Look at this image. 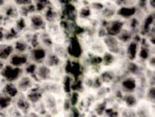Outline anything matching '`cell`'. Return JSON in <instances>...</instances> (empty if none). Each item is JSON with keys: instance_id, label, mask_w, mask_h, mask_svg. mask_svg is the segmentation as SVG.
I'll list each match as a JSON object with an SVG mask.
<instances>
[{"instance_id": "6da1fadb", "label": "cell", "mask_w": 155, "mask_h": 117, "mask_svg": "<svg viewBox=\"0 0 155 117\" xmlns=\"http://www.w3.org/2000/svg\"><path fill=\"white\" fill-rule=\"evenodd\" d=\"M28 28L34 32H41L46 29L47 21L43 15L35 12L27 17Z\"/></svg>"}, {"instance_id": "7a4b0ae2", "label": "cell", "mask_w": 155, "mask_h": 117, "mask_svg": "<svg viewBox=\"0 0 155 117\" xmlns=\"http://www.w3.org/2000/svg\"><path fill=\"white\" fill-rule=\"evenodd\" d=\"M0 74L2 76L6 81L9 83L17 82V81L24 74L22 68H18L11 65L10 64L6 65L4 67Z\"/></svg>"}, {"instance_id": "3957f363", "label": "cell", "mask_w": 155, "mask_h": 117, "mask_svg": "<svg viewBox=\"0 0 155 117\" xmlns=\"http://www.w3.org/2000/svg\"><path fill=\"white\" fill-rule=\"evenodd\" d=\"M137 8L135 5L134 6H121L117 8L116 17L127 21L132 17H135Z\"/></svg>"}, {"instance_id": "277c9868", "label": "cell", "mask_w": 155, "mask_h": 117, "mask_svg": "<svg viewBox=\"0 0 155 117\" xmlns=\"http://www.w3.org/2000/svg\"><path fill=\"white\" fill-rule=\"evenodd\" d=\"M17 87L21 94H26L35 85V80L31 76L24 74L17 81Z\"/></svg>"}, {"instance_id": "5b68a950", "label": "cell", "mask_w": 155, "mask_h": 117, "mask_svg": "<svg viewBox=\"0 0 155 117\" xmlns=\"http://www.w3.org/2000/svg\"><path fill=\"white\" fill-rule=\"evenodd\" d=\"M67 50L68 55L72 57H74V58H78L82 54L81 44L75 37H72L69 40L68 45H67Z\"/></svg>"}, {"instance_id": "8992f818", "label": "cell", "mask_w": 155, "mask_h": 117, "mask_svg": "<svg viewBox=\"0 0 155 117\" xmlns=\"http://www.w3.org/2000/svg\"><path fill=\"white\" fill-rule=\"evenodd\" d=\"M29 60V56L25 53H17L16 54L13 53L8 60L9 61V64L12 66L21 68L28 63Z\"/></svg>"}, {"instance_id": "52a82bcc", "label": "cell", "mask_w": 155, "mask_h": 117, "mask_svg": "<svg viewBox=\"0 0 155 117\" xmlns=\"http://www.w3.org/2000/svg\"><path fill=\"white\" fill-rule=\"evenodd\" d=\"M15 52L12 44L0 45V59L3 61L8 60Z\"/></svg>"}, {"instance_id": "ba28073f", "label": "cell", "mask_w": 155, "mask_h": 117, "mask_svg": "<svg viewBox=\"0 0 155 117\" xmlns=\"http://www.w3.org/2000/svg\"><path fill=\"white\" fill-rule=\"evenodd\" d=\"M137 82L133 78H127L122 80L121 86L124 92L127 94H132L137 88Z\"/></svg>"}, {"instance_id": "9c48e42d", "label": "cell", "mask_w": 155, "mask_h": 117, "mask_svg": "<svg viewBox=\"0 0 155 117\" xmlns=\"http://www.w3.org/2000/svg\"><path fill=\"white\" fill-rule=\"evenodd\" d=\"M2 93L4 94H5L6 96H9V98H15L19 95V91L18 90L17 85L14 84L13 83L9 82L5 85L2 90Z\"/></svg>"}, {"instance_id": "30bf717a", "label": "cell", "mask_w": 155, "mask_h": 117, "mask_svg": "<svg viewBox=\"0 0 155 117\" xmlns=\"http://www.w3.org/2000/svg\"><path fill=\"white\" fill-rule=\"evenodd\" d=\"M13 2L18 7L32 5L34 2L33 0H13Z\"/></svg>"}, {"instance_id": "8fae6325", "label": "cell", "mask_w": 155, "mask_h": 117, "mask_svg": "<svg viewBox=\"0 0 155 117\" xmlns=\"http://www.w3.org/2000/svg\"><path fill=\"white\" fill-rule=\"evenodd\" d=\"M148 5L150 7V9L152 12L154 11V7H155V0H147Z\"/></svg>"}, {"instance_id": "7c38bea8", "label": "cell", "mask_w": 155, "mask_h": 117, "mask_svg": "<svg viewBox=\"0 0 155 117\" xmlns=\"http://www.w3.org/2000/svg\"><path fill=\"white\" fill-rule=\"evenodd\" d=\"M5 61H3L2 60H1L0 59V73H1V71H2V69L4 68V67H5Z\"/></svg>"}, {"instance_id": "4fadbf2b", "label": "cell", "mask_w": 155, "mask_h": 117, "mask_svg": "<svg viewBox=\"0 0 155 117\" xmlns=\"http://www.w3.org/2000/svg\"><path fill=\"white\" fill-rule=\"evenodd\" d=\"M5 3H6L5 0H0V9H1V8L5 5Z\"/></svg>"}, {"instance_id": "5bb4252c", "label": "cell", "mask_w": 155, "mask_h": 117, "mask_svg": "<svg viewBox=\"0 0 155 117\" xmlns=\"http://www.w3.org/2000/svg\"><path fill=\"white\" fill-rule=\"evenodd\" d=\"M13 0H5L6 2H12Z\"/></svg>"}]
</instances>
